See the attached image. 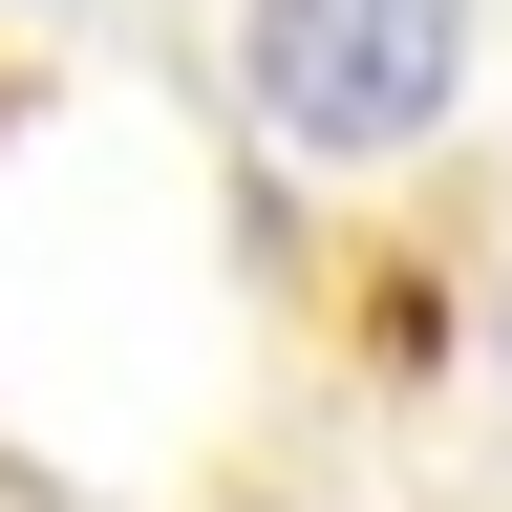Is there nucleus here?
Returning a JSON list of instances; mask_svg holds the SVG:
<instances>
[{
  "label": "nucleus",
  "mask_w": 512,
  "mask_h": 512,
  "mask_svg": "<svg viewBox=\"0 0 512 512\" xmlns=\"http://www.w3.org/2000/svg\"><path fill=\"white\" fill-rule=\"evenodd\" d=\"M491 384H512V320H491Z\"/></svg>",
  "instance_id": "7ed1b4c3"
},
{
  "label": "nucleus",
  "mask_w": 512,
  "mask_h": 512,
  "mask_svg": "<svg viewBox=\"0 0 512 512\" xmlns=\"http://www.w3.org/2000/svg\"><path fill=\"white\" fill-rule=\"evenodd\" d=\"M448 0H256L235 64H256V107L299 128V150H406V128L448 107Z\"/></svg>",
  "instance_id": "f257e3e1"
},
{
  "label": "nucleus",
  "mask_w": 512,
  "mask_h": 512,
  "mask_svg": "<svg viewBox=\"0 0 512 512\" xmlns=\"http://www.w3.org/2000/svg\"><path fill=\"white\" fill-rule=\"evenodd\" d=\"M0 22H64V0H0Z\"/></svg>",
  "instance_id": "f03ea898"
}]
</instances>
